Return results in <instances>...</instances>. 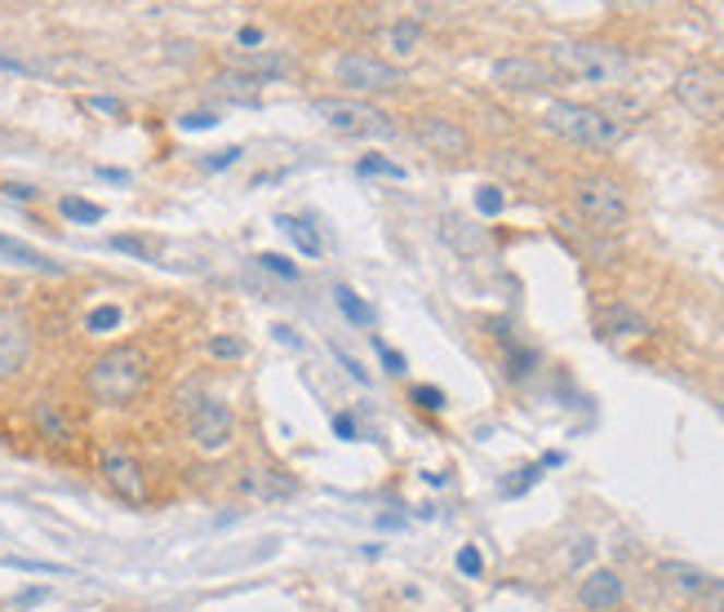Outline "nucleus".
<instances>
[{
  "mask_svg": "<svg viewBox=\"0 0 724 612\" xmlns=\"http://www.w3.org/2000/svg\"><path fill=\"white\" fill-rule=\"evenodd\" d=\"M418 143L431 152V156H444V160H458L472 152V139L463 124H453L444 116H418Z\"/></svg>",
  "mask_w": 724,
  "mask_h": 612,
  "instance_id": "obj_12",
  "label": "nucleus"
},
{
  "mask_svg": "<svg viewBox=\"0 0 724 612\" xmlns=\"http://www.w3.org/2000/svg\"><path fill=\"white\" fill-rule=\"evenodd\" d=\"M214 124H218V116H214V111H191V116H182V120H178V129H187V133H191V129H214Z\"/></svg>",
  "mask_w": 724,
  "mask_h": 612,
  "instance_id": "obj_30",
  "label": "nucleus"
},
{
  "mask_svg": "<svg viewBox=\"0 0 724 612\" xmlns=\"http://www.w3.org/2000/svg\"><path fill=\"white\" fill-rule=\"evenodd\" d=\"M494 85L511 89V94H543L556 85V72L543 62V58H530V53H511V58H498L494 62Z\"/></svg>",
  "mask_w": 724,
  "mask_h": 612,
  "instance_id": "obj_10",
  "label": "nucleus"
},
{
  "mask_svg": "<svg viewBox=\"0 0 724 612\" xmlns=\"http://www.w3.org/2000/svg\"><path fill=\"white\" fill-rule=\"evenodd\" d=\"M657 573H663V581H667L672 590H680V595H689V599H702V595H711V590H715V577H707L702 568L680 564V560H667Z\"/></svg>",
  "mask_w": 724,
  "mask_h": 612,
  "instance_id": "obj_14",
  "label": "nucleus"
},
{
  "mask_svg": "<svg viewBox=\"0 0 724 612\" xmlns=\"http://www.w3.org/2000/svg\"><path fill=\"white\" fill-rule=\"evenodd\" d=\"M258 266H262V271H272V276H281V280H298V266H294L289 257H281V253H262Z\"/></svg>",
  "mask_w": 724,
  "mask_h": 612,
  "instance_id": "obj_25",
  "label": "nucleus"
},
{
  "mask_svg": "<svg viewBox=\"0 0 724 612\" xmlns=\"http://www.w3.org/2000/svg\"><path fill=\"white\" fill-rule=\"evenodd\" d=\"M236 156H240V147H227V152H214V156L205 160V169H227V165H232Z\"/></svg>",
  "mask_w": 724,
  "mask_h": 612,
  "instance_id": "obj_35",
  "label": "nucleus"
},
{
  "mask_svg": "<svg viewBox=\"0 0 724 612\" xmlns=\"http://www.w3.org/2000/svg\"><path fill=\"white\" fill-rule=\"evenodd\" d=\"M111 249H120V253H134V257H152V249L143 244V240H134V236H111Z\"/></svg>",
  "mask_w": 724,
  "mask_h": 612,
  "instance_id": "obj_28",
  "label": "nucleus"
},
{
  "mask_svg": "<svg viewBox=\"0 0 724 612\" xmlns=\"http://www.w3.org/2000/svg\"><path fill=\"white\" fill-rule=\"evenodd\" d=\"M232 431H236V418L223 399H201L187 418V435L201 453H223L232 444Z\"/></svg>",
  "mask_w": 724,
  "mask_h": 612,
  "instance_id": "obj_9",
  "label": "nucleus"
},
{
  "mask_svg": "<svg viewBox=\"0 0 724 612\" xmlns=\"http://www.w3.org/2000/svg\"><path fill=\"white\" fill-rule=\"evenodd\" d=\"M58 209H62V218H72V223H103V209H98V204L76 200V195H62V200H58Z\"/></svg>",
  "mask_w": 724,
  "mask_h": 612,
  "instance_id": "obj_23",
  "label": "nucleus"
},
{
  "mask_svg": "<svg viewBox=\"0 0 724 612\" xmlns=\"http://www.w3.org/2000/svg\"><path fill=\"white\" fill-rule=\"evenodd\" d=\"M601 328H605L609 337H644V333H649V320H644L640 311H631V307H609L605 320H601Z\"/></svg>",
  "mask_w": 724,
  "mask_h": 612,
  "instance_id": "obj_19",
  "label": "nucleus"
},
{
  "mask_svg": "<svg viewBox=\"0 0 724 612\" xmlns=\"http://www.w3.org/2000/svg\"><path fill=\"white\" fill-rule=\"evenodd\" d=\"M378 356H382L387 373H405V356H401V351H391V347H382V343H378Z\"/></svg>",
  "mask_w": 724,
  "mask_h": 612,
  "instance_id": "obj_32",
  "label": "nucleus"
},
{
  "mask_svg": "<svg viewBox=\"0 0 724 612\" xmlns=\"http://www.w3.org/2000/svg\"><path fill=\"white\" fill-rule=\"evenodd\" d=\"M476 209L494 218V214L502 209V191H498V187H480V191H476Z\"/></svg>",
  "mask_w": 724,
  "mask_h": 612,
  "instance_id": "obj_27",
  "label": "nucleus"
},
{
  "mask_svg": "<svg viewBox=\"0 0 724 612\" xmlns=\"http://www.w3.org/2000/svg\"><path fill=\"white\" fill-rule=\"evenodd\" d=\"M5 191H10V195H14V200H32V195H36V191H32V187H5Z\"/></svg>",
  "mask_w": 724,
  "mask_h": 612,
  "instance_id": "obj_40",
  "label": "nucleus"
},
{
  "mask_svg": "<svg viewBox=\"0 0 724 612\" xmlns=\"http://www.w3.org/2000/svg\"><path fill=\"white\" fill-rule=\"evenodd\" d=\"M334 431H339L343 440H356V422H352L347 413H339V418H334Z\"/></svg>",
  "mask_w": 724,
  "mask_h": 612,
  "instance_id": "obj_36",
  "label": "nucleus"
},
{
  "mask_svg": "<svg viewBox=\"0 0 724 612\" xmlns=\"http://www.w3.org/2000/svg\"><path fill=\"white\" fill-rule=\"evenodd\" d=\"M334 302H339V311H343L352 324H360V328H369V324H373V307H365L352 289H339V293H334Z\"/></svg>",
  "mask_w": 724,
  "mask_h": 612,
  "instance_id": "obj_22",
  "label": "nucleus"
},
{
  "mask_svg": "<svg viewBox=\"0 0 724 612\" xmlns=\"http://www.w3.org/2000/svg\"><path fill=\"white\" fill-rule=\"evenodd\" d=\"M547 67L551 72H565L582 85H618L631 72V58L618 45H601V40H556L547 45Z\"/></svg>",
  "mask_w": 724,
  "mask_h": 612,
  "instance_id": "obj_2",
  "label": "nucleus"
},
{
  "mask_svg": "<svg viewBox=\"0 0 724 612\" xmlns=\"http://www.w3.org/2000/svg\"><path fill=\"white\" fill-rule=\"evenodd\" d=\"M116 324H120V307H94L90 320H85L90 333H111Z\"/></svg>",
  "mask_w": 724,
  "mask_h": 612,
  "instance_id": "obj_24",
  "label": "nucleus"
},
{
  "mask_svg": "<svg viewBox=\"0 0 724 612\" xmlns=\"http://www.w3.org/2000/svg\"><path fill=\"white\" fill-rule=\"evenodd\" d=\"M245 489H249L253 497H262V502H285V497L298 493V484L289 480L285 470H249V475H245Z\"/></svg>",
  "mask_w": 724,
  "mask_h": 612,
  "instance_id": "obj_15",
  "label": "nucleus"
},
{
  "mask_svg": "<svg viewBox=\"0 0 724 612\" xmlns=\"http://www.w3.org/2000/svg\"><path fill=\"white\" fill-rule=\"evenodd\" d=\"M360 173H387V178H405V169H401V165H391V160H378V156L360 160Z\"/></svg>",
  "mask_w": 724,
  "mask_h": 612,
  "instance_id": "obj_29",
  "label": "nucleus"
},
{
  "mask_svg": "<svg viewBox=\"0 0 724 612\" xmlns=\"http://www.w3.org/2000/svg\"><path fill=\"white\" fill-rule=\"evenodd\" d=\"M676 98L689 116H698L707 124L724 120V72L711 62H689L676 76Z\"/></svg>",
  "mask_w": 724,
  "mask_h": 612,
  "instance_id": "obj_6",
  "label": "nucleus"
},
{
  "mask_svg": "<svg viewBox=\"0 0 724 612\" xmlns=\"http://www.w3.org/2000/svg\"><path fill=\"white\" fill-rule=\"evenodd\" d=\"M147 377H152V356L143 351V347H134V343H120V347H111V351H103L94 364H90V373H85V391L98 399V404H129L143 386H147Z\"/></svg>",
  "mask_w": 724,
  "mask_h": 612,
  "instance_id": "obj_1",
  "label": "nucleus"
},
{
  "mask_svg": "<svg viewBox=\"0 0 724 612\" xmlns=\"http://www.w3.org/2000/svg\"><path fill=\"white\" fill-rule=\"evenodd\" d=\"M573 204H578V214L596 227V231H618L627 227L631 218V200L622 191V182L605 178V173H591V178H578L573 182Z\"/></svg>",
  "mask_w": 724,
  "mask_h": 612,
  "instance_id": "obj_4",
  "label": "nucleus"
},
{
  "mask_svg": "<svg viewBox=\"0 0 724 612\" xmlns=\"http://www.w3.org/2000/svg\"><path fill=\"white\" fill-rule=\"evenodd\" d=\"M414 399H418L423 408H444V395H440L436 386H418V391H414Z\"/></svg>",
  "mask_w": 724,
  "mask_h": 612,
  "instance_id": "obj_33",
  "label": "nucleus"
},
{
  "mask_svg": "<svg viewBox=\"0 0 724 612\" xmlns=\"http://www.w3.org/2000/svg\"><path fill=\"white\" fill-rule=\"evenodd\" d=\"M0 262H14V266H27V271H45V276H62V266L49 262L40 249L14 240V236H0Z\"/></svg>",
  "mask_w": 724,
  "mask_h": 612,
  "instance_id": "obj_16",
  "label": "nucleus"
},
{
  "mask_svg": "<svg viewBox=\"0 0 724 612\" xmlns=\"http://www.w3.org/2000/svg\"><path fill=\"white\" fill-rule=\"evenodd\" d=\"M311 111L334 133H343V139H391L396 133L391 116H382L378 107L356 103V98H316Z\"/></svg>",
  "mask_w": 724,
  "mask_h": 612,
  "instance_id": "obj_5",
  "label": "nucleus"
},
{
  "mask_svg": "<svg viewBox=\"0 0 724 612\" xmlns=\"http://www.w3.org/2000/svg\"><path fill=\"white\" fill-rule=\"evenodd\" d=\"M339 81H343L347 89L373 94V89H401V85H405V72H401L396 62L373 58V53H343V58H339Z\"/></svg>",
  "mask_w": 724,
  "mask_h": 612,
  "instance_id": "obj_8",
  "label": "nucleus"
},
{
  "mask_svg": "<svg viewBox=\"0 0 724 612\" xmlns=\"http://www.w3.org/2000/svg\"><path fill=\"white\" fill-rule=\"evenodd\" d=\"M232 72L245 81H272V76H285V58L281 53H236Z\"/></svg>",
  "mask_w": 724,
  "mask_h": 612,
  "instance_id": "obj_17",
  "label": "nucleus"
},
{
  "mask_svg": "<svg viewBox=\"0 0 724 612\" xmlns=\"http://www.w3.org/2000/svg\"><path fill=\"white\" fill-rule=\"evenodd\" d=\"M23 72H27V62H23V58L0 53V76H23Z\"/></svg>",
  "mask_w": 724,
  "mask_h": 612,
  "instance_id": "obj_34",
  "label": "nucleus"
},
{
  "mask_svg": "<svg viewBox=\"0 0 724 612\" xmlns=\"http://www.w3.org/2000/svg\"><path fill=\"white\" fill-rule=\"evenodd\" d=\"M458 568H463L467 577H480V568H485V564H480V551H476V547H463V551H458Z\"/></svg>",
  "mask_w": 724,
  "mask_h": 612,
  "instance_id": "obj_31",
  "label": "nucleus"
},
{
  "mask_svg": "<svg viewBox=\"0 0 724 612\" xmlns=\"http://www.w3.org/2000/svg\"><path fill=\"white\" fill-rule=\"evenodd\" d=\"M720 612H724V595H720Z\"/></svg>",
  "mask_w": 724,
  "mask_h": 612,
  "instance_id": "obj_42",
  "label": "nucleus"
},
{
  "mask_svg": "<svg viewBox=\"0 0 724 612\" xmlns=\"http://www.w3.org/2000/svg\"><path fill=\"white\" fill-rule=\"evenodd\" d=\"M276 223H281V231H285V236H289V240H294V244H298V249H302L307 257H320V236H316V227H311L307 218H294V214H281Z\"/></svg>",
  "mask_w": 724,
  "mask_h": 612,
  "instance_id": "obj_21",
  "label": "nucleus"
},
{
  "mask_svg": "<svg viewBox=\"0 0 724 612\" xmlns=\"http://www.w3.org/2000/svg\"><path fill=\"white\" fill-rule=\"evenodd\" d=\"M210 356L214 360H240L245 343H240V337H210Z\"/></svg>",
  "mask_w": 724,
  "mask_h": 612,
  "instance_id": "obj_26",
  "label": "nucleus"
},
{
  "mask_svg": "<svg viewBox=\"0 0 724 612\" xmlns=\"http://www.w3.org/2000/svg\"><path fill=\"white\" fill-rule=\"evenodd\" d=\"M94 107H98V111H111V116H120V103H116V98H94Z\"/></svg>",
  "mask_w": 724,
  "mask_h": 612,
  "instance_id": "obj_38",
  "label": "nucleus"
},
{
  "mask_svg": "<svg viewBox=\"0 0 724 612\" xmlns=\"http://www.w3.org/2000/svg\"><path fill=\"white\" fill-rule=\"evenodd\" d=\"M36 347V333L23 307H0V382H10L27 369Z\"/></svg>",
  "mask_w": 724,
  "mask_h": 612,
  "instance_id": "obj_7",
  "label": "nucleus"
},
{
  "mask_svg": "<svg viewBox=\"0 0 724 612\" xmlns=\"http://www.w3.org/2000/svg\"><path fill=\"white\" fill-rule=\"evenodd\" d=\"M339 360H343V369H347V373H352L356 382H369V373H365V369H360V364H356L352 356H343V351H339Z\"/></svg>",
  "mask_w": 724,
  "mask_h": 612,
  "instance_id": "obj_37",
  "label": "nucleus"
},
{
  "mask_svg": "<svg viewBox=\"0 0 724 612\" xmlns=\"http://www.w3.org/2000/svg\"><path fill=\"white\" fill-rule=\"evenodd\" d=\"M387 45H391V53H396V58H414V53H418V45H423V23H418V19H401V23H391Z\"/></svg>",
  "mask_w": 724,
  "mask_h": 612,
  "instance_id": "obj_20",
  "label": "nucleus"
},
{
  "mask_svg": "<svg viewBox=\"0 0 724 612\" xmlns=\"http://www.w3.org/2000/svg\"><path fill=\"white\" fill-rule=\"evenodd\" d=\"M715 408H720V418H724V399H720V404H715Z\"/></svg>",
  "mask_w": 724,
  "mask_h": 612,
  "instance_id": "obj_41",
  "label": "nucleus"
},
{
  "mask_svg": "<svg viewBox=\"0 0 724 612\" xmlns=\"http://www.w3.org/2000/svg\"><path fill=\"white\" fill-rule=\"evenodd\" d=\"M98 470H103V480H107V489L116 493V497H124V502H147V475H143V466H139V457H129V453H120V448H107L103 457H98Z\"/></svg>",
  "mask_w": 724,
  "mask_h": 612,
  "instance_id": "obj_11",
  "label": "nucleus"
},
{
  "mask_svg": "<svg viewBox=\"0 0 724 612\" xmlns=\"http://www.w3.org/2000/svg\"><path fill=\"white\" fill-rule=\"evenodd\" d=\"M32 422H36V431H40L45 440H54V444H72V422L62 418V408H58L54 399H40V404L32 408Z\"/></svg>",
  "mask_w": 724,
  "mask_h": 612,
  "instance_id": "obj_18",
  "label": "nucleus"
},
{
  "mask_svg": "<svg viewBox=\"0 0 724 612\" xmlns=\"http://www.w3.org/2000/svg\"><path fill=\"white\" fill-rule=\"evenodd\" d=\"M543 129H551L556 139L565 143H578V147H596V152H609L627 139V124L614 120L609 111L601 107H586V103H569V98H556L547 103L543 111Z\"/></svg>",
  "mask_w": 724,
  "mask_h": 612,
  "instance_id": "obj_3",
  "label": "nucleus"
},
{
  "mask_svg": "<svg viewBox=\"0 0 724 612\" xmlns=\"http://www.w3.org/2000/svg\"><path fill=\"white\" fill-rule=\"evenodd\" d=\"M622 595H627V586H622V577H618L614 568H596V573H586V577H582V586H578V603H582V608H591V612H609V608H618V603H622Z\"/></svg>",
  "mask_w": 724,
  "mask_h": 612,
  "instance_id": "obj_13",
  "label": "nucleus"
},
{
  "mask_svg": "<svg viewBox=\"0 0 724 612\" xmlns=\"http://www.w3.org/2000/svg\"><path fill=\"white\" fill-rule=\"evenodd\" d=\"M258 40H262V32H258V27H245V32H240V45H258Z\"/></svg>",
  "mask_w": 724,
  "mask_h": 612,
  "instance_id": "obj_39",
  "label": "nucleus"
}]
</instances>
